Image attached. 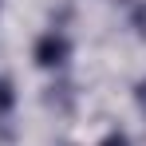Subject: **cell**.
Listing matches in <instances>:
<instances>
[{
	"label": "cell",
	"mask_w": 146,
	"mask_h": 146,
	"mask_svg": "<svg viewBox=\"0 0 146 146\" xmlns=\"http://www.w3.org/2000/svg\"><path fill=\"white\" fill-rule=\"evenodd\" d=\"M103 146H130V142H126L122 134H111V138H107V142H103Z\"/></svg>",
	"instance_id": "cell-2"
},
{
	"label": "cell",
	"mask_w": 146,
	"mask_h": 146,
	"mask_svg": "<svg viewBox=\"0 0 146 146\" xmlns=\"http://www.w3.org/2000/svg\"><path fill=\"white\" fill-rule=\"evenodd\" d=\"M138 99H142V107H146V83H142V87H138Z\"/></svg>",
	"instance_id": "cell-3"
},
{
	"label": "cell",
	"mask_w": 146,
	"mask_h": 146,
	"mask_svg": "<svg viewBox=\"0 0 146 146\" xmlns=\"http://www.w3.org/2000/svg\"><path fill=\"white\" fill-rule=\"evenodd\" d=\"M67 51H71V44L51 32V36H44V40L36 44V63H40V67H59V63L67 59Z\"/></svg>",
	"instance_id": "cell-1"
}]
</instances>
